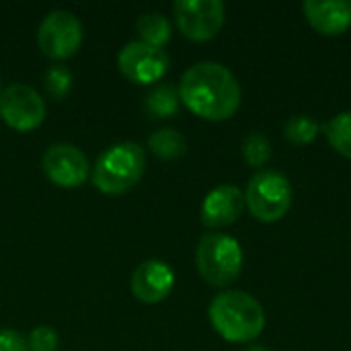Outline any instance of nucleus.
<instances>
[{"label": "nucleus", "instance_id": "f257e3e1", "mask_svg": "<svg viewBox=\"0 0 351 351\" xmlns=\"http://www.w3.org/2000/svg\"><path fill=\"white\" fill-rule=\"evenodd\" d=\"M181 103L202 119L224 121L241 107V84L220 62L204 60L185 70L179 84Z\"/></svg>", "mask_w": 351, "mask_h": 351}, {"label": "nucleus", "instance_id": "f03ea898", "mask_svg": "<svg viewBox=\"0 0 351 351\" xmlns=\"http://www.w3.org/2000/svg\"><path fill=\"white\" fill-rule=\"evenodd\" d=\"M214 331L232 343H251L265 329L263 306L243 290H228L218 294L208 308Z\"/></svg>", "mask_w": 351, "mask_h": 351}, {"label": "nucleus", "instance_id": "7ed1b4c3", "mask_svg": "<svg viewBox=\"0 0 351 351\" xmlns=\"http://www.w3.org/2000/svg\"><path fill=\"white\" fill-rule=\"evenodd\" d=\"M146 173V150L138 142L109 146L95 162L93 185L107 195L132 191Z\"/></svg>", "mask_w": 351, "mask_h": 351}, {"label": "nucleus", "instance_id": "20e7f679", "mask_svg": "<svg viewBox=\"0 0 351 351\" xmlns=\"http://www.w3.org/2000/svg\"><path fill=\"white\" fill-rule=\"evenodd\" d=\"M195 265L206 284L226 288L237 282L243 271L241 243L224 232H208L197 243Z\"/></svg>", "mask_w": 351, "mask_h": 351}, {"label": "nucleus", "instance_id": "39448f33", "mask_svg": "<svg viewBox=\"0 0 351 351\" xmlns=\"http://www.w3.org/2000/svg\"><path fill=\"white\" fill-rule=\"evenodd\" d=\"M292 185L280 171H259L249 179L245 206L259 222H278L292 208Z\"/></svg>", "mask_w": 351, "mask_h": 351}, {"label": "nucleus", "instance_id": "423d86ee", "mask_svg": "<svg viewBox=\"0 0 351 351\" xmlns=\"http://www.w3.org/2000/svg\"><path fill=\"white\" fill-rule=\"evenodd\" d=\"M82 37V23L70 10H51L43 16L37 31L39 49L51 60L72 58L80 49Z\"/></svg>", "mask_w": 351, "mask_h": 351}, {"label": "nucleus", "instance_id": "0eeeda50", "mask_svg": "<svg viewBox=\"0 0 351 351\" xmlns=\"http://www.w3.org/2000/svg\"><path fill=\"white\" fill-rule=\"evenodd\" d=\"M0 119L16 132H31L45 119V101L29 84H8L0 88Z\"/></svg>", "mask_w": 351, "mask_h": 351}, {"label": "nucleus", "instance_id": "6e6552de", "mask_svg": "<svg viewBox=\"0 0 351 351\" xmlns=\"http://www.w3.org/2000/svg\"><path fill=\"white\" fill-rule=\"evenodd\" d=\"M173 12L179 31L197 43L214 39L226 19V8L220 0H177Z\"/></svg>", "mask_w": 351, "mask_h": 351}, {"label": "nucleus", "instance_id": "1a4fd4ad", "mask_svg": "<svg viewBox=\"0 0 351 351\" xmlns=\"http://www.w3.org/2000/svg\"><path fill=\"white\" fill-rule=\"evenodd\" d=\"M169 53L162 47L148 45L144 41H130L117 53L119 72L136 84L158 82L169 70Z\"/></svg>", "mask_w": 351, "mask_h": 351}, {"label": "nucleus", "instance_id": "9d476101", "mask_svg": "<svg viewBox=\"0 0 351 351\" xmlns=\"http://www.w3.org/2000/svg\"><path fill=\"white\" fill-rule=\"evenodd\" d=\"M41 169L45 177L64 189L80 187L88 179V158L86 154L72 144H53L43 152Z\"/></svg>", "mask_w": 351, "mask_h": 351}, {"label": "nucleus", "instance_id": "9b49d317", "mask_svg": "<svg viewBox=\"0 0 351 351\" xmlns=\"http://www.w3.org/2000/svg\"><path fill=\"white\" fill-rule=\"evenodd\" d=\"M175 286V271L162 259H146L142 261L130 280L132 294L136 300L144 304H158L169 298Z\"/></svg>", "mask_w": 351, "mask_h": 351}, {"label": "nucleus", "instance_id": "f8f14e48", "mask_svg": "<svg viewBox=\"0 0 351 351\" xmlns=\"http://www.w3.org/2000/svg\"><path fill=\"white\" fill-rule=\"evenodd\" d=\"M245 208V193L237 185H220L204 197L199 218L208 228H226L243 216Z\"/></svg>", "mask_w": 351, "mask_h": 351}, {"label": "nucleus", "instance_id": "ddd939ff", "mask_svg": "<svg viewBox=\"0 0 351 351\" xmlns=\"http://www.w3.org/2000/svg\"><path fill=\"white\" fill-rule=\"evenodd\" d=\"M302 10L321 35L335 37L351 27V0H306Z\"/></svg>", "mask_w": 351, "mask_h": 351}, {"label": "nucleus", "instance_id": "4468645a", "mask_svg": "<svg viewBox=\"0 0 351 351\" xmlns=\"http://www.w3.org/2000/svg\"><path fill=\"white\" fill-rule=\"evenodd\" d=\"M148 148L154 156L162 160H177L187 152V140L181 132L173 128H162L150 134L148 138Z\"/></svg>", "mask_w": 351, "mask_h": 351}, {"label": "nucleus", "instance_id": "2eb2a0df", "mask_svg": "<svg viewBox=\"0 0 351 351\" xmlns=\"http://www.w3.org/2000/svg\"><path fill=\"white\" fill-rule=\"evenodd\" d=\"M179 88H175L173 84H158L144 99V109L152 117H173L179 111Z\"/></svg>", "mask_w": 351, "mask_h": 351}, {"label": "nucleus", "instance_id": "dca6fc26", "mask_svg": "<svg viewBox=\"0 0 351 351\" xmlns=\"http://www.w3.org/2000/svg\"><path fill=\"white\" fill-rule=\"evenodd\" d=\"M136 29H138L140 41L154 45V47H162L171 39V33H173L171 21L160 12L142 14L136 23Z\"/></svg>", "mask_w": 351, "mask_h": 351}, {"label": "nucleus", "instance_id": "f3484780", "mask_svg": "<svg viewBox=\"0 0 351 351\" xmlns=\"http://www.w3.org/2000/svg\"><path fill=\"white\" fill-rule=\"evenodd\" d=\"M323 132H325L331 148L351 160V111L333 115L323 125Z\"/></svg>", "mask_w": 351, "mask_h": 351}, {"label": "nucleus", "instance_id": "a211bd4d", "mask_svg": "<svg viewBox=\"0 0 351 351\" xmlns=\"http://www.w3.org/2000/svg\"><path fill=\"white\" fill-rule=\"evenodd\" d=\"M321 125L311 115H294L284 123V138L294 146H306L317 140Z\"/></svg>", "mask_w": 351, "mask_h": 351}, {"label": "nucleus", "instance_id": "6ab92c4d", "mask_svg": "<svg viewBox=\"0 0 351 351\" xmlns=\"http://www.w3.org/2000/svg\"><path fill=\"white\" fill-rule=\"evenodd\" d=\"M243 156L247 160L249 167L253 169H259L263 165H267V160L271 158V144L269 140L259 134V132H253L245 138L243 142Z\"/></svg>", "mask_w": 351, "mask_h": 351}, {"label": "nucleus", "instance_id": "aec40b11", "mask_svg": "<svg viewBox=\"0 0 351 351\" xmlns=\"http://www.w3.org/2000/svg\"><path fill=\"white\" fill-rule=\"evenodd\" d=\"M43 84L45 90L51 99L60 101L64 99L70 88H72V72L66 66H51L45 74H43Z\"/></svg>", "mask_w": 351, "mask_h": 351}, {"label": "nucleus", "instance_id": "412c9836", "mask_svg": "<svg viewBox=\"0 0 351 351\" xmlns=\"http://www.w3.org/2000/svg\"><path fill=\"white\" fill-rule=\"evenodd\" d=\"M29 350L56 351L58 350V333L51 327H35L29 335Z\"/></svg>", "mask_w": 351, "mask_h": 351}, {"label": "nucleus", "instance_id": "4be33fe9", "mask_svg": "<svg viewBox=\"0 0 351 351\" xmlns=\"http://www.w3.org/2000/svg\"><path fill=\"white\" fill-rule=\"evenodd\" d=\"M0 351H29V341L12 329H0Z\"/></svg>", "mask_w": 351, "mask_h": 351}, {"label": "nucleus", "instance_id": "5701e85b", "mask_svg": "<svg viewBox=\"0 0 351 351\" xmlns=\"http://www.w3.org/2000/svg\"><path fill=\"white\" fill-rule=\"evenodd\" d=\"M245 351H269L267 348H263V346H249Z\"/></svg>", "mask_w": 351, "mask_h": 351}]
</instances>
